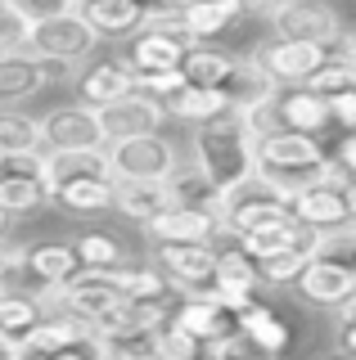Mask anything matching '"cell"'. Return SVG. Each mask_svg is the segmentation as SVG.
Listing matches in <instances>:
<instances>
[{
    "label": "cell",
    "mask_w": 356,
    "mask_h": 360,
    "mask_svg": "<svg viewBox=\"0 0 356 360\" xmlns=\"http://www.w3.org/2000/svg\"><path fill=\"white\" fill-rule=\"evenodd\" d=\"M9 5L23 14L32 27H41V22H50V18H63V14H72L82 0H9Z\"/></svg>",
    "instance_id": "obj_41"
},
{
    "label": "cell",
    "mask_w": 356,
    "mask_h": 360,
    "mask_svg": "<svg viewBox=\"0 0 356 360\" xmlns=\"http://www.w3.org/2000/svg\"><path fill=\"white\" fill-rule=\"evenodd\" d=\"M95 45H99V32L72 9V14H63V18H50V22H41V27H32L27 54H37V59H50V63H68V68H72V63L91 59Z\"/></svg>",
    "instance_id": "obj_8"
},
{
    "label": "cell",
    "mask_w": 356,
    "mask_h": 360,
    "mask_svg": "<svg viewBox=\"0 0 356 360\" xmlns=\"http://www.w3.org/2000/svg\"><path fill=\"white\" fill-rule=\"evenodd\" d=\"M217 262H221L217 243H153V266L163 270V279L181 297H194V292L212 288Z\"/></svg>",
    "instance_id": "obj_4"
},
{
    "label": "cell",
    "mask_w": 356,
    "mask_h": 360,
    "mask_svg": "<svg viewBox=\"0 0 356 360\" xmlns=\"http://www.w3.org/2000/svg\"><path fill=\"white\" fill-rule=\"evenodd\" d=\"M136 5H144V9H153V5H167V0H136Z\"/></svg>",
    "instance_id": "obj_54"
},
{
    "label": "cell",
    "mask_w": 356,
    "mask_h": 360,
    "mask_svg": "<svg viewBox=\"0 0 356 360\" xmlns=\"http://www.w3.org/2000/svg\"><path fill=\"white\" fill-rule=\"evenodd\" d=\"M163 117H167V108L153 95H144V90H131V95L113 99L108 108H95V122H99L104 144H127V140L158 135L163 131Z\"/></svg>",
    "instance_id": "obj_6"
},
{
    "label": "cell",
    "mask_w": 356,
    "mask_h": 360,
    "mask_svg": "<svg viewBox=\"0 0 356 360\" xmlns=\"http://www.w3.org/2000/svg\"><path fill=\"white\" fill-rule=\"evenodd\" d=\"M348 207H352V221H356V180L348 185Z\"/></svg>",
    "instance_id": "obj_51"
},
{
    "label": "cell",
    "mask_w": 356,
    "mask_h": 360,
    "mask_svg": "<svg viewBox=\"0 0 356 360\" xmlns=\"http://www.w3.org/2000/svg\"><path fill=\"white\" fill-rule=\"evenodd\" d=\"M95 338V329L86 320H77V315H46V320L32 329L23 342V352L32 356V360H59V356H68V352H77V347H86Z\"/></svg>",
    "instance_id": "obj_17"
},
{
    "label": "cell",
    "mask_w": 356,
    "mask_h": 360,
    "mask_svg": "<svg viewBox=\"0 0 356 360\" xmlns=\"http://www.w3.org/2000/svg\"><path fill=\"white\" fill-rule=\"evenodd\" d=\"M113 189H117V180H77V185L54 189L50 202H59L72 217H99V212L113 207Z\"/></svg>",
    "instance_id": "obj_31"
},
{
    "label": "cell",
    "mask_w": 356,
    "mask_h": 360,
    "mask_svg": "<svg viewBox=\"0 0 356 360\" xmlns=\"http://www.w3.org/2000/svg\"><path fill=\"white\" fill-rule=\"evenodd\" d=\"M172 324L181 333H190L194 342H203V347H212V342H221V338L239 333L235 315H230L226 307H217L208 292H194V297L176 302V307H172Z\"/></svg>",
    "instance_id": "obj_16"
},
{
    "label": "cell",
    "mask_w": 356,
    "mask_h": 360,
    "mask_svg": "<svg viewBox=\"0 0 356 360\" xmlns=\"http://www.w3.org/2000/svg\"><path fill=\"white\" fill-rule=\"evenodd\" d=\"M293 217L316 234H329V230H348L352 225V207H348V189H333V185H307L298 189L293 198Z\"/></svg>",
    "instance_id": "obj_18"
},
{
    "label": "cell",
    "mask_w": 356,
    "mask_h": 360,
    "mask_svg": "<svg viewBox=\"0 0 356 360\" xmlns=\"http://www.w3.org/2000/svg\"><path fill=\"white\" fill-rule=\"evenodd\" d=\"M144 230H149L153 243H217L221 217L198 212V207H181V202H176L172 212H163V217L149 221Z\"/></svg>",
    "instance_id": "obj_21"
},
{
    "label": "cell",
    "mask_w": 356,
    "mask_h": 360,
    "mask_svg": "<svg viewBox=\"0 0 356 360\" xmlns=\"http://www.w3.org/2000/svg\"><path fill=\"white\" fill-rule=\"evenodd\" d=\"M293 292L316 311H343L356 302V266L329 262V257H311L307 270L293 279Z\"/></svg>",
    "instance_id": "obj_9"
},
{
    "label": "cell",
    "mask_w": 356,
    "mask_h": 360,
    "mask_svg": "<svg viewBox=\"0 0 356 360\" xmlns=\"http://www.w3.org/2000/svg\"><path fill=\"white\" fill-rule=\"evenodd\" d=\"M113 279H117V288H122V297L127 302H149V307H163L167 297H172V284L163 279V270L158 266H122L113 270Z\"/></svg>",
    "instance_id": "obj_32"
},
{
    "label": "cell",
    "mask_w": 356,
    "mask_h": 360,
    "mask_svg": "<svg viewBox=\"0 0 356 360\" xmlns=\"http://www.w3.org/2000/svg\"><path fill=\"white\" fill-rule=\"evenodd\" d=\"M23 279H27L23 248H0V292H5V288H18Z\"/></svg>",
    "instance_id": "obj_44"
},
{
    "label": "cell",
    "mask_w": 356,
    "mask_h": 360,
    "mask_svg": "<svg viewBox=\"0 0 356 360\" xmlns=\"http://www.w3.org/2000/svg\"><path fill=\"white\" fill-rule=\"evenodd\" d=\"M311 257H316L311 248H298V252H275V257H266V262H258V275H262L266 288H284V284H293V279L307 270Z\"/></svg>",
    "instance_id": "obj_38"
},
{
    "label": "cell",
    "mask_w": 356,
    "mask_h": 360,
    "mask_svg": "<svg viewBox=\"0 0 356 360\" xmlns=\"http://www.w3.org/2000/svg\"><path fill=\"white\" fill-rule=\"evenodd\" d=\"M32 45V22L18 14L9 0H0V54H14Z\"/></svg>",
    "instance_id": "obj_39"
},
{
    "label": "cell",
    "mask_w": 356,
    "mask_h": 360,
    "mask_svg": "<svg viewBox=\"0 0 356 360\" xmlns=\"http://www.w3.org/2000/svg\"><path fill=\"white\" fill-rule=\"evenodd\" d=\"M280 5H284V0H239V9H243V14H266V18H271Z\"/></svg>",
    "instance_id": "obj_49"
},
{
    "label": "cell",
    "mask_w": 356,
    "mask_h": 360,
    "mask_svg": "<svg viewBox=\"0 0 356 360\" xmlns=\"http://www.w3.org/2000/svg\"><path fill=\"white\" fill-rule=\"evenodd\" d=\"M262 131H271V122L243 117V112H226V117L208 122L194 131V167L203 172L221 194L239 189L243 180L258 176V140Z\"/></svg>",
    "instance_id": "obj_1"
},
{
    "label": "cell",
    "mask_w": 356,
    "mask_h": 360,
    "mask_svg": "<svg viewBox=\"0 0 356 360\" xmlns=\"http://www.w3.org/2000/svg\"><path fill=\"white\" fill-rule=\"evenodd\" d=\"M329 112H333V127H338V131L356 135V86L343 90V95H333L329 99Z\"/></svg>",
    "instance_id": "obj_45"
},
{
    "label": "cell",
    "mask_w": 356,
    "mask_h": 360,
    "mask_svg": "<svg viewBox=\"0 0 356 360\" xmlns=\"http://www.w3.org/2000/svg\"><path fill=\"white\" fill-rule=\"evenodd\" d=\"M9 221H14V217H9V212H5V207H0V239H5V230H9Z\"/></svg>",
    "instance_id": "obj_52"
},
{
    "label": "cell",
    "mask_w": 356,
    "mask_h": 360,
    "mask_svg": "<svg viewBox=\"0 0 356 360\" xmlns=\"http://www.w3.org/2000/svg\"><path fill=\"white\" fill-rule=\"evenodd\" d=\"M50 202V189L46 180H0V207L9 212V217H18V212H32V207H46Z\"/></svg>",
    "instance_id": "obj_37"
},
{
    "label": "cell",
    "mask_w": 356,
    "mask_h": 360,
    "mask_svg": "<svg viewBox=\"0 0 356 360\" xmlns=\"http://www.w3.org/2000/svg\"><path fill=\"white\" fill-rule=\"evenodd\" d=\"M338 352L356 356V315H338Z\"/></svg>",
    "instance_id": "obj_47"
},
{
    "label": "cell",
    "mask_w": 356,
    "mask_h": 360,
    "mask_svg": "<svg viewBox=\"0 0 356 360\" xmlns=\"http://www.w3.org/2000/svg\"><path fill=\"white\" fill-rule=\"evenodd\" d=\"M113 207H117L127 221L149 225V221H158L163 212H172L176 198H172V185H167V180H117Z\"/></svg>",
    "instance_id": "obj_23"
},
{
    "label": "cell",
    "mask_w": 356,
    "mask_h": 360,
    "mask_svg": "<svg viewBox=\"0 0 356 360\" xmlns=\"http://www.w3.org/2000/svg\"><path fill=\"white\" fill-rule=\"evenodd\" d=\"M167 112L176 122H190V127H208V122L226 117L230 104H226V90H217V86H185L167 99Z\"/></svg>",
    "instance_id": "obj_29"
},
{
    "label": "cell",
    "mask_w": 356,
    "mask_h": 360,
    "mask_svg": "<svg viewBox=\"0 0 356 360\" xmlns=\"http://www.w3.org/2000/svg\"><path fill=\"white\" fill-rule=\"evenodd\" d=\"M352 225H356V221H352Z\"/></svg>",
    "instance_id": "obj_57"
},
{
    "label": "cell",
    "mask_w": 356,
    "mask_h": 360,
    "mask_svg": "<svg viewBox=\"0 0 356 360\" xmlns=\"http://www.w3.org/2000/svg\"><path fill=\"white\" fill-rule=\"evenodd\" d=\"M258 288H266L262 275H258V262H253L248 252H239V243L230 248V252H221L217 279H212V288H208V297H212L217 307H226L230 315H243L258 302Z\"/></svg>",
    "instance_id": "obj_12"
},
{
    "label": "cell",
    "mask_w": 356,
    "mask_h": 360,
    "mask_svg": "<svg viewBox=\"0 0 356 360\" xmlns=\"http://www.w3.org/2000/svg\"><path fill=\"white\" fill-rule=\"evenodd\" d=\"M194 41L185 37H172V32H136L131 37V50H127V63L136 77H153V72H176L185 63Z\"/></svg>",
    "instance_id": "obj_20"
},
{
    "label": "cell",
    "mask_w": 356,
    "mask_h": 360,
    "mask_svg": "<svg viewBox=\"0 0 356 360\" xmlns=\"http://www.w3.org/2000/svg\"><path fill=\"white\" fill-rule=\"evenodd\" d=\"M41 144L46 149H104L95 108L86 104H59L41 117Z\"/></svg>",
    "instance_id": "obj_15"
},
{
    "label": "cell",
    "mask_w": 356,
    "mask_h": 360,
    "mask_svg": "<svg viewBox=\"0 0 356 360\" xmlns=\"http://www.w3.org/2000/svg\"><path fill=\"white\" fill-rule=\"evenodd\" d=\"M271 117H275V127L303 131V135H325V131L333 127L329 99L316 95L311 86H288V90H280V99H275Z\"/></svg>",
    "instance_id": "obj_19"
},
{
    "label": "cell",
    "mask_w": 356,
    "mask_h": 360,
    "mask_svg": "<svg viewBox=\"0 0 356 360\" xmlns=\"http://www.w3.org/2000/svg\"><path fill=\"white\" fill-rule=\"evenodd\" d=\"M54 297H59L63 311L77 315V320H86L91 329H99V324L127 302L122 288H117V279H113V270H77L63 288H54Z\"/></svg>",
    "instance_id": "obj_5"
},
{
    "label": "cell",
    "mask_w": 356,
    "mask_h": 360,
    "mask_svg": "<svg viewBox=\"0 0 356 360\" xmlns=\"http://www.w3.org/2000/svg\"><path fill=\"white\" fill-rule=\"evenodd\" d=\"M235 324H239V333L248 338V347L253 352H262V356H284L288 352V324L275 315L266 302H253L243 315H235Z\"/></svg>",
    "instance_id": "obj_27"
},
{
    "label": "cell",
    "mask_w": 356,
    "mask_h": 360,
    "mask_svg": "<svg viewBox=\"0 0 356 360\" xmlns=\"http://www.w3.org/2000/svg\"><path fill=\"white\" fill-rule=\"evenodd\" d=\"M77 14L99 32V41L104 37H131V32L144 27V5H136V0H82Z\"/></svg>",
    "instance_id": "obj_26"
},
{
    "label": "cell",
    "mask_w": 356,
    "mask_h": 360,
    "mask_svg": "<svg viewBox=\"0 0 356 360\" xmlns=\"http://www.w3.org/2000/svg\"><path fill=\"white\" fill-rule=\"evenodd\" d=\"M72 248H77L82 270H122V266H127V248H122V239H117V234H108V230L77 234Z\"/></svg>",
    "instance_id": "obj_34"
},
{
    "label": "cell",
    "mask_w": 356,
    "mask_h": 360,
    "mask_svg": "<svg viewBox=\"0 0 356 360\" xmlns=\"http://www.w3.org/2000/svg\"><path fill=\"white\" fill-rule=\"evenodd\" d=\"M239 360H280V356H262V352H248V356H239Z\"/></svg>",
    "instance_id": "obj_53"
},
{
    "label": "cell",
    "mask_w": 356,
    "mask_h": 360,
    "mask_svg": "<svg viewBox=\"0 0 356 360\" xmlns=\"http://www.w3.org/2000/svg\"><path fill=\"white\" fill-rule=\"evenodd\" d=\"M325 162H329V153H325V144H320V135L271 127V131H262V140H258V176L266 185H275L284 198H293L298 189L316 185Z\"/></svg>",
    "instance_id": "obj_2"
},
{
    "label": "cell",
    "mask_w": 356,
    "mask_h": 360,
    "mask_svg": "<svg viewBox=\"0 0 356 360\" xmlns=\"http://www.w3.org/2000/svg\"><path fill=\"white\" fill-rule=\"evenodd\" d=\"M136 86V72H131L127 59H104V63H91L82 77H77V99H82L86 108H108L113 99L131 95Z\"/></svg>",
    "instance_id": "obj_22"
},
{
    "label": "cell",
    "mask_w": 356,
    "mask_h": 360,
    "mask_svg": "<svg viewBox=\"0 0 356 360\" xmlns=\"http://www.w3.org/2000/svg\"><path fill=\"white\" fill-rule=\"evenodd\" d=\"M113 158V176L117 180H172L181 172V149L158 131L144 140H127V144H108Z\"/></svg>",
    "instance_id": "obj_7"
},
{
    "label": "cell",
    "mask_w": 356,
    "mask_h": 360,
    "mask_svg": "<svg viewBox=\"0 0 356 360\" xmlns=\"http://www.w3.org/2000/svg\"><path fill=\"white\" fill-rule=\"evenodd\" d=\"M41 172H46V189L77 185V180H117L108 149H46L41 153Z\"/></svg>",
    "instance_id": "obj_14"
},
{
    "label": "cell",
    "mask_w": 356,
    "mask_h": 360,
    "mask_svg": "<svg viewBox=\"0 0 356 360\" xmlns=\"http://www.w3.org/2000/svg\"><path fill=\"white\" fill-rule=\"evenodd\" d=\"M329 360H356V356H348V352H333V356H329Z\"/></svg>",
    "instance_id": "obj_55"
},
{
    "label": "cell",
    "mask_w": 356,
    "mask_h": 360,
    "mask_svg": "<svg viewBox=\"0 0 356 360\" xmlns=\"http://www.w3.org/2000/svg\"><path fill=\"white\" fill-rule=\"evenodd\" d=\"M356 86V68H348V63H325L316 72V82H311V90L316 95H325V99H333V95H343V90H352Z\"/></svg>",
    "instance_id": "obj_42"
},
{
    "label": "cell",
    "mask_w": 356,
    "mask_h": 360,
    "mask_svg": "<svg viewBox=\"0 0 356 360\" xmlns=\"http://www.w3.org/2000/svg\"><path fill=\"white\" fill-rule=\"evenodd\" d=\"M41 86H46V72H41L37 54H27V50L0 54V108L27 104L32 95H41Z\"/></svg>",
    "instance_id": "obj_25"
},
{
    "label": "cell",
    "mask_w": 356,
    "mask_h": 360,
    "mask_svg": "<svg viewBox=\"0 0 356 360\" xmlns=\"http://www.w3.org/2000/svg\"><path fill=\"white\" fill-rule=\"evenodd\" d=\"M46 180L41 153H0V180Z\"/></svg>",
    "instance_id": "obj_43"
},
{
    "label": "cell",
    "mask_w": 356,
    "mask_h": 360,
    "mask_svg": "<svg viewBox=\"0 0 356 360\" xmlns=\"http://www.w3.org/2000/svg\"><path fill=\"white\" fill-rule=\"evenodd\" d=\"M0 360H32V356H27L23 347L14 342V338H5V333H0Z\"/></svg>",
    "instance_id": "obj_50"
},
{
    "label": "cell",
    "mask_w": 356,
    "mask_h": 360,
    "mask_svg": "<svg viewBox=\"0 0 356 360\" xmlns=\"http://www.w3.org/2000/svg\"><path fill=\"white\" fill-rule=\"evenodd\" d=\"M329 59H333V63H348V68H356V27H343L338 37L329 41Z\"/></svg>",
    "instance_id": "obj_46"
},
{
    "label": "cell",
    "mask_w": 356,
    "mask_h": 360,
    "mask_svg": "<svg viewBox=\"0 0 356 360\" xmlns=\"http://www.w3.org/2000/svg\"><path fill=\"white\" fill-rule=\"evenodd\" d=\"M23 270H27L32 284L63 288V284L77 275V270H82V262H77V248H72V243L46 239V243H27V248H23Z\"/></svg>",
    "instance_id": "obj_24"
},
{
    "label": "cell",
    "mask_w": 356,
    "mask_h": 360,
    "mask_svg": "<svg viewBox=\"0 0 356 360\" xmlns=\"http://www.w3.org/2000/svg\"><path fill=\"white\" fill-rule=\"evenodd\" d=\"M293 221V202H288L275 185H266L262 176L243 180L239 189H230L221 202V234L230 239H253V234H271L280 225Z\"/></svg>",
    "instance_id": "obj_3"
},
{
    "label": "cell",
    "mask_w": 356,
    "mask_h": 360,
    "mask_svg": "<svg viewBox=\"0 0 356 360\" xmlns=\"http://www.w3.org/2000/svg\"><path fill=\"white\" fill-rule=\"evenodd\" d=\"M258 59L271 68V77L280 86H311L316 72L329 63V45H316V41H266L258 50Z\"/></svg>",
    "instance_id": "obj_11"
},
{
    "label": "cell",
    "mask_w": 356,
    "mask_h": 360,
    "mask_svg": "<svg viewBox=\"0 0 356 360\" xmlns=\"http://www.w3.org/2000/svg\"><path fill=\"white\" fill-rule=\"evenodd\" d=\"M41 320H46V315H41V302L32 297V292H0V333L5 338L23 342Z\"/></svg>",
    "instance_id": "obj_35"
},
{
    "label": "cell",
    "mask_w": 356,
    "mask_h": 360,
    "mask_svg": "<svg viewBox=\"0 0 356 360\" xmlns=\"http://www.w3.org/2000/svg\"><path fill=\"white\" fill-rule=\"evenodd\" d=\"M0 153H41V122L18 108H0Z\"/></svg>",
    "instance_id": "obj_36"
},
{
    "label": "cell",
    "mask_w": 356,
    "mask_h": 360,
    "mask_svg": "<svg viewBox=\"0 0 356 360\" xmlns=\"http://www.w3.org/2000/svg\"><path fill=\"white\" fill-rule=\"evenodd\" d=\"M176 5H194V0H176Z\"/></svg>",
    "instance_id": "obj_56"
},
{
    "label": "cell",
    "mask_w": 356,
    "mask_h": 360,
    "mask_svg": "<svg viewBox=\"0 0 356 360\" xmlns=\"http://www.w3.org/2000/svg\"><path fill=\"white\" fill-rule=\"evenodd\" d=\"M221 90H226L230 112H243V117H262V112H271L275 99H280V82L271 77V68H266L258 54L239 59L235 72H230V82Z\"/></svg>",
    "instance_id": "obj_13"
},
{
    "label": "cell",
    "mask_w": 356,
    "mask_h": 360,
    "mask_svg": "<svg viewBox=\"0 0 356 360\" xmlns=\"http://www.w3.org/2000/svg\"><path fill=\"white\" fill-rule=\"evenodd\" d=\"M271 32L275 41H316L329 45L343 32V18L329 0H284L271 14Z\"/></svg>",
    "instance_id": "obj_10"
},
{
    "label": "cell",
    "mask_w": 356,
    "mask_h": 360,
    "mask_svg": "<svg viewBox=\"0 0 356 360\" xmlns=\"http://www.w3.org/2000/svg\"><path fill=\"white\" fill-rule=\"evenodd\" d=\"M181 9H185V32H190L194 45H208L243 18L239 0H194V5H181Z\"/></svg>",
    "instance_id": "obj_28"
},
{
    "label": "cell",
    "mask_w": 356,
    "mask_h": 360,
    "mask_svg": "<svg viewBox=\"0 0 356 360\" xmlns=\"http://www.w3.org/2000/svg\"><path fill=\"white\" fill-rule=\"evenodd\" d=\"M338 162L352 172V180H356V135H343L338 140Z\"/></svg>",
    "instance_id": "obj_48"
},
{
    "label": "cell",
    "mask_w": 356,
    "mask_h": 360,
    "mask_svg": "<svg viewBox=\"0 0 356 360\" xmlns=\"http://www.w3.org/2000/svg\"><path fill=\"white\" fill-rule=\"evenodd\" d=\"M235 54H226L221 45H190V54H185V63H181V72H185V82L190 86H226L230 82V72H235Z\"/></svg>",
    "instance_id": "obj_30"
},
{
    "label": "cell",
    "mask_w": 356,
    "mask_h": 360,
    "mask_svg": "<svg viewBox=\"0 0 356 360\" xmlns=\"http://www.w3.org/2000/svg\"><path fill=\"white\" fill-rule=\"evenodd\" d=\"M198 356H203V342H194L190 333H181L167 320L158 333V360H198Z\"/></svg>",
    "instance_id": "obj_40"
},
{
    "label": "cell",
    "mask_w": 356,
    "mask_h": 360,
    "mask_svg": "<svg viewBox=\"0 0 356 360\" xmlns=\"http://www.w3.org/2000/svg\"><path fill=\"white\" fill-rule=\"evenodd\" d=\"M167 185H172V198L181 202V207H198V212H212V217H221V202H226V194H221V189L203 172H198V167H181V172L167 180Z\"/></svg>",
    "instance_id": "obj_33"
}]
</instances>
